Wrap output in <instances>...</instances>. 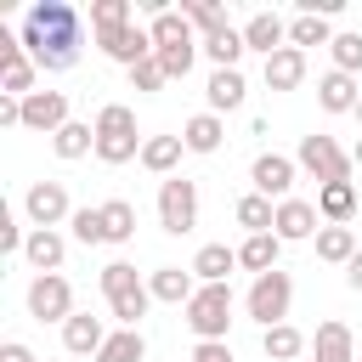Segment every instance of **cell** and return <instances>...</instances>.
<instances>
[{"label":"cell","instance_id":"1","mask_svg":"<svg viewBox=\"0 0 362 362\" xmlns=\"http://www.w3.org/2000/svg\"><path fill=\"white\" fill-rule=\"evenodd\" d=\"M23 51L34 57L40 74H68L79 62V40H85V17L68 6V0H34L23 11V28H17Z\"/></svg>","mask_w":362,"mask_h":362},{"label":"cell","instance_id":"2","mask_svg":"<svg viewBox=\"0 0 362 362\" xmlns=\"http://www.w3.org/2000/svg\"><path fill=\"white\" fill-rule=\"evenodd\" d=\"M102 294H107V311L119 317V328H141V317L153 305V288L136 277L130 260H107L102 266Z\"/></svg>","mask_w":362,"mask_h":362},{"label":"cell","instance_id":"3","mask_svg":"<svg viewBox=\"0 0 362 362\" xmlns=\"http://www.w3.org/2000/svg\"><path fill=\"white\" fill-rule=\"evenodd\" d=\"M141 147H147V136H136V107L107 102L96 113V158L102 164H130V158H141Z\"/></svg>","mask_w":362,"mask_h":362},{"label":"cell","instance_id":"4","mask_svg":"<svg viewBox=\"0 0 362 362\" xmlns=\"http://www.w3.org/2000/svg\"><path fill=\"white\" fill-rule=\"evenodd\" d=\"M288 305H294V277H288L283 266L266 272V277H255L249 294H243V311H249V322H260V328L288 322Z\"/></svg>","mask_w":362,"mask_h":362},{"label":"cell","instance_id":"5","mask_svg":"<svg viewBox=\"0 0 362 362\" xmlns=\"http://www.w3.org/2000/svg\"><path fill=\"white\" fill-rule=\"evenodd\" d=\"M294 164L317 181V187H334V181H351V153L334 141V136H300V147H294Z\"/></svg>","mask_w":362,"mask_h":362},{"label":"cell","instance_id":"6","mask_svg":"<svg viewBox=\"0 0 362 362\" xmlns=\"http://www.w3.org/2000/svg\"><path fill=\"white\" fill-rule=\"evenodd\" d=\"M181 311H187V328L198 339H226V328H232V288L226 283H198V294Z\"/></svg>","mask_w":362,"mask_h":362},{"label":"cell","instance_id":"7","mask_svg":"<svg viewBox=\"0 0 362 362\" xmlns=\"http://www.w3.org/2000/svg\"><path fill=\"white\" fill-rule=\"evenodd\" d=\"M158 226L170 238H187L198 226V181H187V175L158 181Z\"/></svg>","mask_w":362,"mask_h":362},{"label":"cell","instance_id":"8","mask_svg":"<svg viewBox=\"0 0 362 362\" xmlns=\"http://www.w3.org/2000/svg\"><path fill=\"white\" fill-rule=\"evenodd\" d=\"M28 317L34 322H68L74 317V283L62 277V272H45V277H34L28 283Z\"/></svg>","mask_w":362,"mask_h":362},{"label":"cell","instance_id":"9","mask_svg":"<svg viewBox=\"0 0 362 362\" xmlns=\"http://www.w3.org/2000/svg\"><path fill=\"white\" fill-rule=\"evenodd\" d=\"M23 215L34 221V232H57L62 221H74L68 187H62V181H34V187L23 192Z\"/></svg>","mask_w":362,"mask_h":362},{"label":"cell","instance_id":"10","mask_svg":"<svg viewBox=\"0 0 362 362\" xmlns=\"http://www.w3.org/2000/svg\"><path fill=\"white\" fill-rule=\"evenodd\" d=\"M34 79H40L34 57L23 51V40H17V34H6V28H0V96H34Z\"/></svg>","mask_w":362,"mask_h":362},{"label":"cell","instance_id":"11","mask_svg":"<svg viewBox=\"0 0 362 362\" xmlns=\"http://www.w3.org/2000/svg\"><path fill=\"white\" fill-rule=\"evenodd\" d=\"M249 181H255V192H260V198L283 204V198H294L300 164H294V158H283V153H260V158L249 164Z\"/></svg>","mask_w":362,"mask_h":362},{"label":"cell","instance_id":"12","mask_svg":"<svg viewBox=\"0 0 362 362\" xmlns=\"http://www.w3.org/2000/svg\"><path fill=\"white\" fill-rule=\"evenodd\" d=\"M62 124H74V113H68V90H34V96H23V130L57 136Z\"/></svg>","mask_w":362,"mask_h":362},{"label":"cell","instance_id":"13","mask_svg":"<svg viewBox=\"0 0 362 362\" xmlns=\"http://www.w3.org/2000/svg\"><path fill=\"white\" fill-rule=\"evenodd\" d=\"M272 232H277L283 243H305V238H317V232H322L317 198H283V204H277V221H272Z\"/></svg>","mask_w":362,"mask_h":362},{"label":"cell","instance_id":"14","mask_svg":"<svg viewBox=\"0 0 362 362\" xmlns=\"http://www.w3.org/2000/svg\"><path fill=\"white\" fill-rule=\"evenodd\" d=\"M96 45H102V57H107V62H119L124 74H130L136 62H147V57H153V34H147L141 23H130V28H113V34H102Z\"/></svg>","mask_w":362,"mask_h":362},{"label":"cell","instance_id":"15","mask_svg":"<svg viewBox=\"0 0 362 362\" xmlns=\"http://www.w3.org/2000/svg\"><path fill=\"white\" fill-rule=\"evenodd\" d=\"M102 345H107V322H102V317L74 311V317L62 322V351H68V356H90V362H96Z\"/></svg>","mask_w":362,"mask_h":362},{"label":"cell","instance_id":"16","mask_svg":"<svg viewBox=\"0 0 362 362\" xmlns=\"http://www.w3.org/2000/svg\"><path fill=\"white\" fill-rule=\"evenodd\" d=\"M243 45L260 51V57H277V51L288 45V23H283L277 11H255V17L243 23Z\"/></svg>","mask_w":362,"mask_h":362},{"label":"cell","instance_id":"17","mask_svg":"<svg viewBox=\"0 0 362 362\" xmlns=\"http://www.w3.org/2000/svg\"><path fill=\"white\" fill-rule=\"evenodd\" d=\"M311 356H317V362H356V334L328 317V322H317V334H311Z\"/></svg>","mask_w":362,"mask_h":362},{"label":"cell","instance_id":"18","mask_svg":"<svg viewBox=\"0 0 362 362\" xmlns=\"http://www.w3.org/2000/svg\"><path fill=\"white\" fill-rule=\"evenodd\" d=\"M204 96H209V113H232V107H243V96H249L243 68H215L209 85H204Z\"/></svg>","mask_w":362,"mask_h":362},{"label":"cell","instance_id":"19","mask_svg":"<svg viewBox=\"0 0 362 362\" xmlns=\"http://www.w3.org/2000/svg\"><path fill=\"white\" fill-rule=\"evenodd\" d=\"M317 102H322V113H356V102H362V85H356L351 74L328 68V74L317 79Z\"/></svg>","mask_w":362,"mask_h":362},{"label":"cell","instance_id":"20","mask_svg":"<svg viewBox=\"0 0 362 362\" xmlns=\"http://www.w3.org/2000/svg\"><path fill=\"white\" fill-rule=\"evenodd\" d=\"M181 141H187V153H198V158H209V153H221V141H226V124H221V113H192L187 124H181Z\"/></svg>","mask_w":362,"mask_h":362},{"label":"cell","instance_id":"21","mask_svg":"<svg viewBox=\"0 0 362 362\" xmlns=\"http://www.w3.org/2000/svg\"><path fill=\"white\" fill-rule=\"evenodd\" d=\"M317 215H322V226H351L356 221V181L317 187Z\"/></svg>","mask_w":362,"mask_h":362},{"label":"cell","instance_id":"22","mask_svg":"<svg viewBox=\"0 0 362 362\" xmlns=\"http://www.w3.org/2000/svg\"><path fill=\"white\" fill-rule=\"evenodd\" d=\"M277 255H283V238H277V232H249V238L238 243V266L255 272V277L277 272Z\"/></svg>","mask_w":362,"mask_h":362},{"label":"cell","instance_id":"23","mask_svg":"<svg viewBox=\"0 0 362 362\" xmlns=\"http://www.w3.org/2000/svg\"><path fill=\"white\" fill-rule=\"evenodd\" d=\"M260 79H266V90H294V85L305 79V51L283 45L277 57H266V62H260Z\"/></svg>","mask_w":362,"mask_h":362},{"label":"cell","instance_id":"24","mask_svg":"<svg viewBox=\"0 0 362 362\" xmlns=\"http://www.w3.org/2000/svg\"><path fill=\"white\" fill-rule=\"evenodd\" d=\"M23 260H28L40 277H45V272H62V260H68V238H62V232H28Z\"/></svg>","mask_w":362,"mask_h":362},{"label":"cell","instance_id":"25","mask_svg":"<svg viewBox=\"0 0 362 362\" xmlns=\"http://www.w3.org/2000/svg\"><path fill=\"white\" fill-rule=\"evenodd\" d=\"M147 288H153V300H164V305H187L192 294H198V277H192V266L181 272V266H158L153 277H147Z\"/></svg>","mask_w":362,"mask_h":362},{"label":"cell","instance_id":"26","mask_svg":"<svg viewBox=\"0 0 362 362\" xmlns=\"http://www.w3.org/2000/svg\"><path fill=\"white\" fill-rule=\"evenodd\" d=\"M147 34H153V51H175V45H198V34H192V23L170 6V11H158L153 23H147Z\"/></svg>","mask_w":362,"mask_h":362},{"label":"cell","instance_id":"27","mask_svg":"<svg viewBox=\"0 0 362 362\" xmlns=\"http://www.w3.org/2000/svg\"><path fill=\"white\" fill-rule=\"evenodd\" d=\"M232 272H238V249H226V243H204L192 255V277L198 283H226Z\"/></svg>","mask_w":362,"mask_h":362},{"label":"cell","instance_id":"28","mask_svg":"<svg viewBox=\"0 0 362 362\" xmlns=\"http://www.w3.org/2000/svg\"><path fill=\"white\" fill-rule=\"evenodd\" d=\"M198 45H204V57H209L215 68H238V62H243V51H249V45H243V28H232V23H226V28H215V34H204Z\"/></svg>","mask_w":362,"mask_h":362},{"label":"cell","instance_id":"29","mask_svg":"<svg viewBox=\"0 0 362 362\" xmlns=\"http://www.w3.org/2000/svg\"><path fill=\"white\" fill-rule=\"evenodd\" d=\"M181 153H187V141L181 136H147V147H141V170H153V175H175V164H181Z\"/></svg>","mask_w":362,"mask_h":362},{"label":"cell","instance_id":"30","mask_svg":"<svg viewBox=\"0 0 362 362\" xmlns=\"http://www.w3.org/2000/svg\"><path fill=\"white\" fill-rule=\"evenodd\" d=\"M51 153L57 158H85V153H96V124H85V119H74V124H62L57 136H51Z\"/></svg>","mask_w":362,"mask_h":362},{"label":"cell","instance_id":"31","mask_svg":"<svg viewBox=\"0 0 362 362\" xmlns=\"http://www.w3.org/2000/svg\"><path fill=\"white\" fill-rule=\"evenodd\" d=\"M305 345H311V339H305V334H300L294 322H277V328H260V351H266L272 362H294V356H300Z\"/></svg>","mask_w":362,"mask_h":362},{"label":"cell","instance_id":"32","mask_svg":"<svg viewBox=\"0 0 362 362\" xmlns=\"http://www.w3.org/2000/svg\"><path fill=\"white\" fill-rule=\"evenodd\" d=\"M317 260L351 266V260H356V232H351V226H322V232H317Z\"/></svg>","mask_w":362,"mask_h":362},{"label":"cell","instance_id":"33","mask_svg":"<svg viewBox=\"0 0 362 362\" xmlns=\"http://www.w3.org/2000/svg\"><path fill=\"white\" fill-rule=\"evenodd\" d=\"M96 362H147V339H141V328H113L107 345L96 351Z\"/></svg>","mask_w":362,"mask_h":362},{"label":"cell","instance_id":"34","mask_svg":"<svg viewBox=\"0 0 362 362\" xmlns=\"http://www.w3.org/2000/svg\"><path fill=\"white\" fill-rule=\"evenodd\" d=\"M232 215H238V226H249V232H272L277 204H272V198H260V192H243V198L232 204Z\"/></svg>","mask_w":362,"mask_h":362},{"label":"cell","instance_id":"35","mask_svg":"<svg viewBox=\"0 0 362 362\" xmlns=\"http://www.w3.org/2000/svg\"><path fill=\"white\" fill-rule=\"evenodd\" d=\"M102 232H107V243H130V238H136V204L107 198V204H102Z\"/></svg>","mask_w":362,"mask_h":362},{"label":"cell","instance_id":"36","mask_svg":"<svg viewBox=\"0 0 362 362\" xmlns=\"http://www.w3.org/2000/svg\"><path fill=\"white\" fill-rule=\"evenodd\" d=\"M288 45H294V51H305V45H334V23H328V17H305V11H300V17L288 23Z\"/></svg>","mask_w":362,"mask_h":362},{"label":"cell","instance_id":"37","mask_svg":"<svg viewBox=\"0 0 362 362\" xmlns=\"http://www.w3.org/2000/svg\"><path fill=\"white\" fill-rule=\"evenodd\" d=\"M113 28H130V0H90V34H113Z\"/></svg>","mask_w":362,"mask_h":362},{"label":"cell","instance_id":"38","mask_svg":"<svg viewBox=\"0 0 362 362\" xmlns=\"http://www.w3.org/2000/svg\"><path fill=\"white\" fill-rule=\"evenodd\" d=\"M328 57H334V68H339V74H351V79H356V74H362V34H356V28H339V34H334V45H328Z\"/></svg>","mask_w":362,"mask_h":362},{"label":"cell","instance_id":"39","mask_svg":"<svg viewBox=\"0 0 362 362\" xmlns=\"http://www.w3.org/2000/svg\"><path fill=\"white\" fill-rule=\"evenodd\" d=\"M181 17L192 23V34H198V40H204V34H215V28H226V11H221L215 0H187V6H181Z\"/></svg>","mask_w":362,"mask_h":362},{"label":"cell","instance_id":"40","mask_svg":"<svg viewBox=\"0 0 362 362\" xmlns=\"http://www.w3.org/2000/svg\"><path fill=\"white\" fill-rule=\"evenodd\" d=\"M74 238L90 249V243H107V232H102V204H85V209H74Z\"/></svg>","mask_w":362,"mask_h":362},{"label":"cell","instance_id":"41","mask_svg":"<svg viewBox=\"0 0 362 362\" xmlns=\"http://www.w3.org/2000/svg\"><path fill=\"white\" fill-rule=\"evenodd\" d=\"M204 45H175V51H153L158 57V68H164V79H187L192 74V57H198Z\"/></svg>","mask_w":362,"mask_h":362},{"label":"cell","instance_id":"42","mask_svg":"<svg viewBox=\"0 0 362 362\" xmlns=\"http://www.w3.org/2000/svg\"><path fill=\"white\" fill-rule=\"evenodd\" d=\"M170 79H164V68H158V57H147V62H136L130 68V90H141V96H153V90H164Z\"/></svg>","mask_w":362,"mask_h":362},{"label":"cell","instance_id":"43","mask_svg":"<svg viewBox=\"0 0 362 362\" xmlns=\"http://www.w3.org/2000/svg\"><path fill=\"white\" fill-rule=\"evenodd\" d=\"M23 243H28V232L17 226L11 209H0V255H23Z\"/></svg>","mask_w":362,"mask_h":362},{"label":"cell","instance_id":"44","mask_svg":"<svg viewBox=\"0 0 362 362\" xmlns=\"http://www.w3.org/2000/svg\"><path fill=\"white\" fill-rule=\"evenodd\" d=\"M192 362H232V345L226 339H198L192 345Z\"/></svg>","mask_w":362,"mask_h":362},{"label":"cell","instance_id":"45","mask_svg":"<svg viewBox=\"0 0 362 362\" xmlns=\"http://www.w3.org/2000/svg\"><path fill=\"white\" fill-rule=\"evenodd\" d=\"M0 130H23V96H0Z\"/></svg>","mask_w":362,"mask_h":362},{"label":"cell","instance_id":"46","mask_svg":"<svg viewBox=\"0 0 362 362\" xmlns=\"http://www.w3.org/2000/svg\"><path fill=\"white\" fill-rule=\"evenodd\" d=\"M0 362H40V356H34L23 339H6V345H0Z\"/></svg>","mask_w":362,"mask_h":362},{"label":"cell","instance_id":"47","mask_svg":"<svg viewBox=\"0 0 362 362\" xmlns=\"http://www.w3.org/2000/svg\"><path fill=\"white\" fill-rule=\"evenodd\" d=\"M345 283H351V288H356V294H362V249H356V260H351V266H345Z\"/></svg>","mask_w":362,"mask_h":362},{"label":"cell","instance_id":"48","mask_svg":"<svg viewBox=\"0 0 362 362\" xmlns=\"http://www.w3.org/2000/svg\"><path fill=\"white\" fill-rule=\"evenodd\" d=\"M351 164H356V170H362V141H356V147H351Z\"/></svg>","mask_w":362,"mask_h":362},{"label":"cell","instance_id":"49","mask_svg":"<svg viewBox=\"0 0 362 362\" xmlns=\"http://www.w3.org/2000/svg\"><path fill=\"white\" fill-rule=\"evenodd\" d=\"M356 119H362V102H356Z\"/></svg>","mask_w":362,"mask_h":362}]
</instances>
